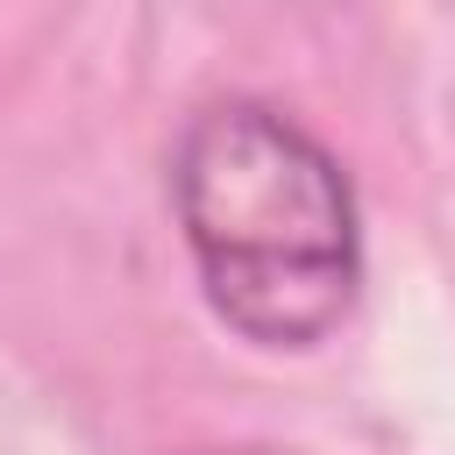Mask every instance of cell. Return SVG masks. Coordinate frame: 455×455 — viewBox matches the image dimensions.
<instances>
[{"instance_id": "1", "label": "cell", "mask_w": 455, "mask_h": 455, "mask_svg": "<svg viewBox=\"0 0 455 455\" xmlns=\"http://www.w3.org/2000/svg\"><path fill=\"white\" fill-rule=\"evenodd\" d=\"M171 206L206 306L263 348H313L363 291L355 185L270 100H206L178 128Z\"/></svg>"}, {"instance_id": "2", "label": "cell", "mask_w": 455, "mask_h": 455, "mask_svg": "<svg viewBox=\"0 0 455 455\" xmlns=\"http://www.w3.org/2000/svg\"><path fill=\"white\" fill-rule=\"evenodd\" d=\"M213 455H270V448H213Z\"/></svg>"}]
</instances>
